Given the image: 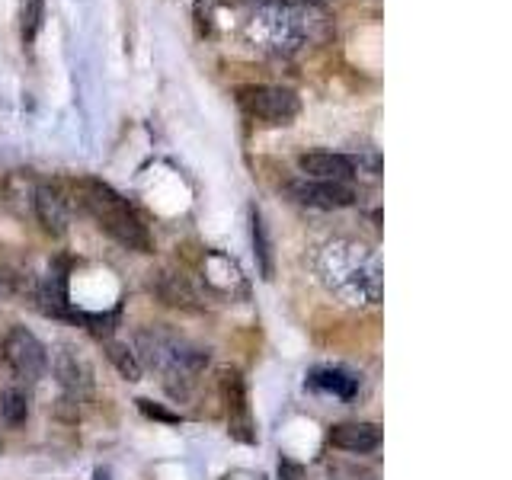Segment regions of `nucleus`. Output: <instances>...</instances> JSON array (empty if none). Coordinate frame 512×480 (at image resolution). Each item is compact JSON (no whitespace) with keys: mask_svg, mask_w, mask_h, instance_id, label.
<instances>
[{"mask_svg":"<svg viewBox=\"0 0 512 480\" xmlns=\"http://www.w3.org/2000/svg\"><path fill=\"white\" fill-rule=\"evenodd\" d=\"M336 474H346V480H375V474L368 468H359V464H336Z\"/></svg>","mask_w":512,"mask_h":480,"instance_id":"nucleus-19","label":"nucleus"},{"mask_svg":"<svg viewBox=\"0 0 512 480\" xmlns=\"http://www.w3.org/2000/svg\"><path fill=\"white\" fill-rule=\"evenodd\" d=\"M0 420H4L10 429L23 426L29 420V397L20 388H7L0 394Z\"/></svg>","mask_w":512,"mask_h":480,"instance_id":"nucleus-15","label":"nucleus"},{"mask_svg":"<svg viewBox=\"0 0 512 480\" xmlns=\"http://www.w3.org/2000/svg\"><path fill=\"white\" fill-rule=\"evenodd\" d=\"M138 346L144 349V359H148L151 368L167 375L170 381H180L176 394L186 397L189 388L196 384V378L202 375V368L208 365V352L186 343L183 336H176L164 327H151V330H138Z\"/></svg>","mask_w":512,"mask_h":480,"instance_id":"nucleus-2","label":"nucleus"},{"mask_svg":"<svg viewBox=\"0 0 512 480\" xmlns=\"http://www.w3.org/2000/svg\"><path fill=\"white\" fill-rule=\"evenodd\" d=\"M52 365H55V375H58V381H61V388H64V391H71L74 397H77V394H84V391H90L93 375H90L87 362L80 359L74 349L61 346V349L55 352Z\"/></svg>","mask_w":512,"mask_h":480,"instance_id":"nucleus-12","label":"nucleus"},{"mask_svg":"<svg viewBox=\"0 0 512 480\" xmlns=\"http://www.w3.org/2000/svg\"><path fill=\"white\" fill-rule=\"evenodd\" d=\"M16 292V279L7 276V272H0V295H13Z\"/></svg>","mask_w":512,"mask_h":480,"instance_id":"nucleus-20","label":"nucleus"},{"mask_svg":"<svg viewBox=\"0 0 512 480\" xmlns=\"http://www.w3.org/2000/svg\"><path fill=\"white\" fill-rule=\"evenodd\" d=\"M327 439L333 448H340V452L365 455V452H375L381 445V429L375 423H340L330 429Z\"/></svg>","mask_w":512,"mask_h":480,"instance_id":"nucleus-10","label":"nucleus"},{"mask_svg":"<svg viewBox=\"0 0 512 480\" xmlns=\"http://www.w3.org/2000/svg\"><path fill=\"white\" fill-rule=\"evenodd\" d=\"M32 208H36V218L45 228V234L61 237L68 231V199L55 183H39L32 192Z\"/></svg>","mask_w":512,"mask_h":480,"instance_id":"nucleus-7","label":"nucleus"},{"mask_svg":"<svg viewBox=\"0 0 512 480\" xmlns=\"http://www.w3.org/2000/svg\"><path fill=\"white\" fill-rule=\"evenodd\" d=\"M77 196H80V205L87 208L93 221L100 224L112 240H119V244L128 250L151 253L154 244H151L148 228H144V221L135 215V208L128 205L116 189L100 180H80Z\"/></svg>","mask_w":512,"mask_h":480,"instance_id":"nucleus-1","label":"nucleus"},{"mask_svg":"<svg viewBox=\"0 0 512 480\" xmlns=\"http://www.w3.org/2000/svg\"><path fill=\"white\" fill-rule=\"evenodd\" d=\"M237 106L244 109L250 119L266 122V125H288L301 112V103L292 90L269 87V84L237 87Z\"/></svg>","mask_w":512,"mask_h":480,"instance_id":"nucleus-4","label":"nucleus"},{"mask_svg":"<svg viewBox=\"0 0 512 480\" xmlns=\"http://www.w3.org/2000/svg\"><path fill=\"white\" fill-rule=\"evenodd\" d=\"M0 356L7 359V365L16 372V378L23 381H39L48 368V352L39 343V336L26 327H13L4 343H0Z\"/></svg>","mask_w":512,"mask_h":480,"instance_id":"nucleus-5","label":"nucleus"},{"mask_svg":"<svg viewBox=\"0 0 512 480\" xmlns=\"http://www.w3.org/2000/svg\"><path fill=\"white\" fill-rule=\"evenodd\" d=\"M154 295L170 304V308H180V311H202V304H199V295H196V288L189 285L186 276H180V272H157L154 282Z\"/></svg>","mask_w":512,"mask_h":480,"instance_id":"nucleus-11","label":"nucleus"},{"mask_svg":"<svg viewBox=\"0 0 512 480\" xmlns=\"http://www.w3.org/2000/svg\"><path fill=\"white\" fill-rule=\"evenodd\" d=\"M106 356H109L112 365H116V372L125 381H138L141 378V362L135 356V349H128L125 343H116V340H106Z\"/></svg>","mask_w":512,"mask_h":480,"instance_id":"nucleus-16","label":"nucleus"},{"mask_svg":"<svg viewBox=\"0 0 512 480\" xmlns=\"http://www.w3.org/2000/svg\"><path fill=\"white\" fill-rule=\"evenodd\" d=\"M42 16H45V0H29L23 10V45H32L42 29Z\"/></svg>","mask_w":512,"mask_h":480,"instance_id":"nucleus-17","label":"nucleus"},{"mask_svg":"<svg viewBox=\"0 0 512 480\" xmlns=\"http://www.w3.org/2000/svg\"><path fill=\"white\" fill-rule=\"evenodd\" d=\"M250 224H253V253H256V263H260L263 279H272V272H276V263H272V244H269L263 215L256 212V208L250 212Z\"/></svg>","mask_w":512,"mask_h":480,"instance_id":"nucleus-14","label":"nucleus"},{"mask_svg":"<svg viewBox=\"0 0 512 480\" xmlns=\"http://www.w3.org/2000/svg\"><path fill=\"white\" fill-rule=\"evenodd\" d=\"M311 384L320 391H333L336 397H352L359 391V381L340 372V368H317V372L311 375Z\"/></svg>","mask_w":512,"mask_h":480,"instance_id":"nucleus-13","label":"nucleus"},{"mask_svg":"<svg viewBox=\"0 0 512 480\" xmlns=\"http://www.w3.org/2000/svg\"><path fill=\"white\" fill-rule=\"evenodd\" d=\"M295 199L314 208H346L356 202V192L349 183H317V180H304L292 186Z\"/></svg>","mask_w":512,"mask_h":480,"instance_id":"nucleus-9","label":"nucleus"},{"mask_svg":"<svg viewBox=\"0 0 512 480\" xmlns=\"http://www.w3.org/2000/svg\"><path fill=\"white\" fill-rule=\"evenodd\" d=\"M298 170L301 176L317 183H349L356 176L352 160L343 154H330V151H314V154H301L298 157Z\"/></svg>","mask_w":512,"mask_h":480,"instance_id":"nucleus-8","label":"nucleus"},{"mask_svg":"<svg viewBox=\"0 0 512 480\" xmlns=\"http://www.w3.org/2000/svg\"><path fill=\"white\" fill-rule=\"evenodd\" d=\"M138 407H141L144 416H151V420H160V423H180V413H170L167 407L151 404V400H138Z\"/></svg>","mask_w":512,"mask_h":480,"instance_id":"nucleus-18","label":"nucleus"},{"mask_svg":"<svg viewBox=\"0 0 512 480\" xmlns=\"http://www.w3.org/2000/svg\"><path fill=\"white\" fill-rule=\"evenodd\" d=\"M221 400L228 407V423H231V436L240 442H256L253 420H250V407H247V384L240 372H224L221 375Z\"/></svg>","mask_w":512,"mask_h":480,"instance_id":"nucleus-6","label":"nucleus"},{"mask_svg":"<svg viewBox=\"0 0 512 480\" xmlns=\"http://www.w3.org/2000/svg\"><path fill=\"white\" fill-rule=\"evenodd\" d=\"M324 260L330 269H324V279L333 292H340L352 301H375L378 298V263L365 253L362 244H330L324 250Z\"/></svg>","mask_w":512,"mask_h":480,"instance_id":"nucleus-3","label":"nucleus"}]
</instances>
